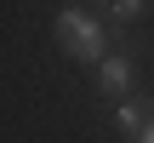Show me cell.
<instances>
[{
	"mask_svg": "<svg viewBox=\"0 0 154 143\" xmlns=\"http://www.w3.org/2000/svg\"><path fill=\"white\" fill-rule=\"evenodd\" d=\"M57 40L80 57V63H91V57H103V29L86 17V11H63L57 17Z\"/></svg>",
	"mask_w": 154,
	"mask_h": 143,
	"instance_id": "1",
	"label": "cell"
},
{
	"mask_svg": "<svg viewBox=\"0 0 154 143\" xmlns=\"http://www.w3.org/2000/svg\"><path fill=\"white\" fill-rule=\"evenodd\" d=\"M137 143H154V120H149V126H143V132H137Z\"/></svg>",
	"mask_w": 154,
	"mask_h": 143,
	"instance_id": "5",
	"label": "cell"
},
{
	"mask_svg": "<svg viewBox=\"0 0 154 143\" xmlns=\"http://www.w3.org/2000/svg\"><path fill=\"white\" fill-rule=\"evenodd\" d=\"M143 11V0H114V17H137Z\"/></svg>",
	"mask_w": 154,
	"mask_h": 143,
	"instance_id": "4",
	"label": "cell"
},
{
	"mask_svg": "<svg viewBox=\"0 0 154 143\" xmlns=\"http://www.w3.org/2000/svg\"><path fill=\"white\" fill-rule=\"evenodd\" d=\"M114 120H120V132H131V138H137V132L154 120V103H120V115H114Z\"/></svg>",
	"mask_w": 154,
	"mask_h": 143,
	"instance_id": "2",
	"label": "cell"
},
{
	"mask_svg": "<svg viewBox=\"0 0 154 143\" xmlns=\"http://www.w3.org/2000/svg\"><path fill=\"white\" fill-rule=\"evenodd\" d=\"M103 86H109V92H126V86H131V63L109 57V63H103Z\"/></svg>",
	"mask_w": 154,
	"mask_h": 143,
	"instance_id": "3",
	"label": "cell"
}]
</instances>
